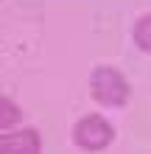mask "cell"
Wrapping results in <instances>:
<instances>
[{"label":"cell","mask_w":151,"mask_h":154,"mask_svg":"<svg viewBox=\"0 0 151 154\" xmlns=\"http://www.w3.org/2000/svg\"><path fill=\"white\" fill-rule=\"evenodd\" d=\"M0 154H42L39 129H34V126H17L11 132H3Z\"/></svg>","instance_id":"3"},{"label":"cell","mask_w":151,"mask_h":154,"mask_svg":"<svg viewBox=\"0 0 151 154\" xmlns=\"http://www.w3.org/2000/svg\"><path fill=\"white\" fill-rule=\"evenodd\" d=\"M131 95V84L115 65H98L90 73V98L106 109H120Z\"/></svg>","instance_id":"1"},{"label":"cell","mask_w":151,"mask_h":154,"mask_svg":"<svg viewBox=\"0 0 151 154\" xmlns=\"http://www.w3.org/2000/svg\"><path fill=\"white\" fill-rule=\"evenodd\" d=\"M131 42L137 51L151 53V14H140L131 25Z\"/></svg>","instance_id":"5"},{"label":"cell","mask_w":151,"mask_h":154,"mask_svg":"<svg viewBox=\"0 0 151 154\" xmlns=\"http://www.w3.org/2000/svg\"><path fill=\"white\" fill-rule=\"evenodd\" d=\"M115 140V126L101 112H87L73 123V143L87 154L106 151Z\"/></svg>","instance_id":"2"},{"label":"cell","mask_w":151,"mask_h":154,"mask_svg":"<svg viewBox=\"0 0 151 154\" xmlns=\"http://www.w3.org/2000/svg\"><path fill=\"white\" fill-rule=\"evenodd\" d=\"M20 123H23V109L17 106L11 95H3L0 98V126H3V132L17 129Z\"/></svg>","instance_id":"4"}]
</instances>
